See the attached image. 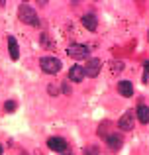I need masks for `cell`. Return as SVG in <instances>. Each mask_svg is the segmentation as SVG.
Listing matches in <instances>:
<instances>
[{
  "mask_svg": "<svg viewBox=\"0 0 149 155\" xmlns=\"http://www.w3.org/2000/svg\"><path fill=\"white\" fill-rule=\"evenodd\" d=\"M18 18L22 20L24 24H30V26H39V16H37V12H35L31 6H28V4H22V6L18 8Z\"/></svg>",
  "mask_w": 149,
  "mask_h": 155,
  "instance_id": "6da1fadb",
  "label": "cell"
},
{
  "mask_svg": "<svg viewBox=\"0 0 149 155\" xmlns=\"http://www.w3.org/2000/svg\"><path fill=\"white\" fill-rule=\"evenodd\" d=\"M39 67H41V71L47 73V75H55V73L61 71V61H59L57 57L47 55V57H41V59H39Z\"/></svg>",
  "mask_w": 149,
  "mask_h": 155,
  "instance_id": "7a4b0ae2",
  "label": "cell"
},
{
  "mask_svg": "<svg viewBox=\"0 0 149 155\" xmlns=\"http://www.w3.org/2000/svg\"><path fill=\"white\" fill-rule=\"evenodd\" d=\"M88 53H90V47L83 45V43H73L71 47H67V55L73 59H86Z\"/></svg>",
  "mask_w": 149,
  "mask_h": 155,
  "instance_id": "3957f363",
  "label": "cell"
},
{
  "mask_svg": "<svg viewBox=\"0 0 149 155\" xmlns=\"http://www.w3.org/2000/svg\"><path fill=\"white\" fill-rule=\"evenodd\" d=\"M100 67H102L100 59H96V57H90V59H86V67H83V69H84V75H86V77L94 79V77H98Z\"/></svg>",
  "mask_w": 149,
  "mask_h": 155,
  "instance_id": "277c9868",
  "label": "cell"
},
{
  "mask_svg": "<svg viewBox=\"0 0 149 155\" xmlns=\"http://www.w3.org/2000/svg\"><path fill=\"white\" fill-rule=\"evenodd\" d=\"M118 128L122 130V132H130V130H134V112H131V110H128V112L122 114V118L118 120Z\"/></svg>",
  "mask_w": 149,
  "mask_h": 155,
  "instance_id": "5b68a950",
  "label": "cell"
},
{
  "mask_svg": "<svg viewBox=\"0 0 149 155\" xmlns=\"http://www.w3.org/2000/svg\"><path fill=\"white\" fill-rule=\"evenodd\" d=\"M80 22H83V26L86 28L88 31H96V30H98V18H96V14H92V12L84 14Z\"/></svg>",
  "mask_w": 149,
  "mask_h": 155,
  "instance_id": "8992f818",
  "label": "cell"
},
{
  "mask_svg": "<svg viewBox=\"0 0 149 155\" xmlns=\"http://www.w3.org/2000/svg\"><path fill=\"white\" fill-rule=\"evenodd\" d=\"M47 147L53 149V151H67V141L63 137H49L47 140Z\"/></svg>",
  "mask_w": 149,
  "mask_h": 155,
  "instance_id": "52a82bcc",
  "label": "cell"
},
{
  "mask_svg": "<svg viewBox=\"0 0 149 155\" xmlns=\"http://www.w3.org/2000/svg\"><path fill=\"white\" fill-rule=\"evenodd\" d=\"M118 92L122 96H126V98H130V96H134V84H131L130 81H120L118 83Z\"/></svg>",
  "mask_w": 149,
  "mask_h": 155,
  "instance_id": "ba28073f",
  "label": "cell"
},
{
  "mask_svg": "<svg viewBox=\"0 0 149 155\" xmlns=\"http://www.w3.org/2000/svg\"><path fill=\"white\" fill-rule=\"evenodd\" d=\"M84 79V69L80 67V65H73L69 71V81H73V83H80V81Z\"/></svg>",
  "mask_w": 149,
  "mask_h": 155,
  "instance_id": "9c48e42d",
  "label": "cell"
},
{
  "mask_svg": "<svg viewBox=\"0 0 149 155\" xmlns=\"http://www.w3.org/2000/svg\"><path fill=\"white\" fill-rule=\"evenodd\" d=\"M106 143L110 145L112 149H120L122 143H124V140H122V136H118V134H108L106 136Z\"/></svg>",
  "mask_w": 149,
  "mask_h": 155,
  "instance_id": "30bf717a",
  "label": "cell"
},
{
  "mask_svg": "<svg viewBox=\"0 0 149 155\" xmlns=\"http://www.w3.org/2000/svg\"><path fill=\"white\" fill-rule=\"evenodd\" d=\"M8 49H10L12 61H18L20 59V49H18V43H16V38H14V35H10V38H8Z\"/></svg>",
  "mask_w": 149,
  "mask_h": 155,
  "instance_id": "8fae6325",
  "label": "cell"
},
{
  "mask_svg": "<svg viewBox=\"0 0 149 155\" xmlns=\"http://www.w3.org/2000/svg\"><path fill=\"white\" fill-rule=\"evenodd\" d=\"M135 114H138V120L141 124H149V106L147 104H139Z\"/></svg>",
  "mask_w": 149,
  "mask_h": 155,
  "instance_id": "7c38bea8",
  "label": "cell"
},
{
  "mask_svg": "<svg viewBox=\"0 0 149 155\" xmlns=\"http://www.w3.org/2000/svg\"><path fill=\"white\" fill-rule=\"evenodd\" d=\"M39 43H41L43 49H55L53 39H51V38H49V34H45V31H43V34L39 35Z\"/></svg>",
  "mask_w": 149,
  "mask_h": 155,
  "instance_id": "4fadbf2b",
  "label": "cell"
},
{
  "mask_svg": "<svg viewBox=\"0 0 149 155\" xmlns=\"http://www.w3.org/2000/svg\"><path fill=\"white\" fill-rule=\"evenodd\" d=\"M83 155H98V147L96 145H88V147H84Z\"/></svg>",
  "mask_w": 149,
  "mask_h": 155,
  "instance_id": "5bb4252c",
  "label": "cell"
},
{
  "mask_svg": "<svg viewBox=\"0 0 149 155\" xmlns=\"http://www.w3.org/2000/svg\"><path fill=\"white\" fill-rule=\"evenodd\" d=\"M16 106H18V104H16L14 100H6V102H4V110H6V112H14Z\"/></svg>",
  "mask_w": 149,
  "mask_h": 155,
  "instance_id": "9a60e30c",
  "label": "cell"
},
{
  "mask_svg": "<svg viewBox=\"0 0 149 155\" xmlns=\"http://www.w3.org/2000/svg\"><path fill=\"white\" fill-rule=\"evenodd\" d=\"M110 67H112V71H114V73H120L124 69V63H122V61H112Z\"/></svg>",
  "mask_w": 149,
  "mask_h": 155,
  "instance_id": "2e32d148",
  "label": "cell"
},
{
  "mask_svg": "<svg viewBox=\"0 0 149 155\" xmlns=\"http://www.w3.org/2000/svg\"><path fill=\"white\" fill-rule=\"evenodd\" d=\"M47 92H49L51 96H55V94H59V91H57V87H53V84H49L47 87Z\"/></svg>",
  "mask_w": 149,
  "mask_h": 155,
  "instance_id": "e0dca14e",
  "label": "cell"
},
{
  "mask_svg": "<svg viewBox=\"0 0 149 155\" xmlns=\"http://www.w3.org/2000/svg\"><path fill=\"white\" fill-rule=\"evenodd\" d=\"M63 92H65V94H71V91H69V83H63Z\"/></svg>",
  "mask_w": 149,
  "mask_h": 155,
  "instance_id": "ac0fdd59",
  "label": "cell"
},
{
  "mask_svg": "<svg viewBox=\"0 0 149 155\" xmlns=\"http://www.w3.org/2000/svg\"><path fill=\"white\" fill-rule=\"evenodd\" d=\"M145 71H147V73H149V63H145Z\"/></svg>",
  "mask_w": 149,
  "mask_h": 155,
  "instance_id": "d6986e66",
  "label": "cell"
}]
</instances>
